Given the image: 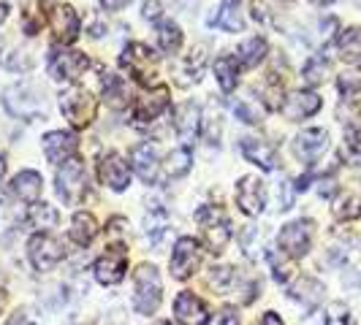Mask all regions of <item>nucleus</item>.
Returning a JSON list of instances; mask_svg holds the SVG:
<instances>
[{
	"label": "nucleus",
	"instance_id": "0eeeda50",
	"mask_svg": "<svg viewBox=\"0 0 361 325\" xmlns=\"http://www.w3.org/2000/svg\"><path fill=\"white\" fill-rule=\"evenodd\" d=\"M277 244L283 255L288 257H302L310 253V244H312V222L310 219H293L288 222L280 236H277Z\"/></svg>",
	"mask_w": 361,
	"mask_h": 325
},
{
	"label": "nucleus",
	"instance_id": "4be33fe9",
	"mask_svg": "<svg viewBox=\"0 0 361 325\" xmlns=\"http://www.w3.org/2000/svg\"><path fill=\"white\" fill-rule=\"evenodd\" d=\"M169 108V90L166 87H158V90L147 92L136 101V108H133V117L142 120V122H152L155 117H161L163 111Z\"/></svg>",
	"mask_w": 361,
	"mask_h": 325
},
{
	"label": "nucleus",
	"instance_id": "de8ad7c7",
	"mask_svg": "<svg viewBox=\"0 0 361 325\" xmlns=\"http://www.w3.org/2000/svg\"><path fill=\"white\" fill-rule=\"evenodd\" d=\"M196 63H204V49H196ZM188 68L196 73V79H199V73H201V65H193V57L188 60Z\"/></svg>",
	"mask_w": 361,
	"mask_h": 325
},
{
	"label": "nucleus",
	"instance_id": "393cba45",
	"mask_svg": "<svg viewBox=\"0 0 361 325\" xmlns=\"http://www.w3.org/2000/svg\"><path fill=\"white\" fill-rule=\"evenodd\" d=\"M73 244H79V247H87L92 238L98 236V222H95V217L90 212H76L71 219V231H68Z\"/></svg>",
	"mask_w": 361,
	"mask_h": 325
},
{
	"label": "nucleus",
	"instance_id": "79ce46f5",
	"mask_svg": "<svg viewBox=\"0 0 361 325\" xmlns=\"http://www.w3.org/2000/svg\"><path fill=\"white\" fill-rule=\"evenodd\" d=\"M290 203H293V190H290V181H283V184H280V209L286 212V209H290Z\"/></svg>",
	"mask_w": 361,
	"mask_h": 325
},
{
	"label": "nucleus",
	"instance_id": "bb28decb",
	"mask_svg": "<svg viewBox=\"0 0 361 325\" xmlns=\"http://www.w3.org/2000/svg\"><path fill=\"white\" fill-rule=\"evenodd\" d=\"M239 8H242V0H223V3H220L217 17L212 19V25L223 27V30H228V33L242 30V17H239Z\"/></svg>",
	"mask_w": 361,
	"mask_h": 325
},
{
	"label": "nucleus",
	"instance_id": "8fccbe9b",
	"mask_svg": "<svg viewBox=\"0 0 361 325\" xmlns=\"http://www.w3.org/2000/svg\"><path fill=\"white\" fill-rule=\"evenodd\" d=\"M3 177H6V158L0 155V184H3Z\"/></svg>",
	"mask_w": 361,
	"mask_h": 325
},
{
	"label": "nucleus",
	"instance_id": "1a4fd4ad",
	"mask_svg": "<svg viewBox=\"0 0 361 325\" xmlns=\"http://www.w3.org/2000/svg\"><path fill=\"white\" fill-rule=\"evenodd\" d=\"M27 257L38 271H49L63 260V244L49 234H36L27 244Z\"/></svg>",
	"mask_w": 361,
	"mask_h": 325
},
{
	"label": "nucleus",
	"instance_id": "a878e982",
	"mask_svg": "<svg viewBox=\"0 0 361 325\" xmlns=\"http://www.w3.org/2000/svg\"><path fill=\"white\" fill-rule=\"evenodd\" d=\"M264 54H267V41L253 36L239 46V52H236V63H239L242 68H255V65L264 60Z\"/></svg>",
	"mask_w": 361,
	"mask_h": 325
},
{
	"label": "nucleus",
	"instance_id": "39448f33",
	"mask_svg": "<svg viewBox=\"0 0 361 325\" xmlns=\"http://www.w3.org/2000/svg\"><path fill=\"white\" fill-rule=\"evenodd\" d=\"M87 190V171L85 162L71 158L68 162H63V168H57V196L66 203H76Z\"/></svg>",
	"mask_w": 361,
	"mask_h": 325
},
{
	"label": "nucleus",
	"instance_id": "e433bc0d",
	"mask_svg": "<svg viewBox=\"0 0 361 325\" xmlns=\"http://www.w3.org/2000/svg\"><path fill=\"white\" fill-rule=\"evenodd\" d=\"M286 257H288V255H286ZM286 257H283V255H277V253H269L271 271H274V279H277L280 285H286V282L290 279V274H293V266H290Z\"/></svg>",
	"mask_w": 361,
	"mask_h": 325
},
{
	"label": "nucleus",
	"instance_id": "ddd939ff",
	"mask_svg": "<svg viewBox=\"0 0 361 325\" xmlns=\"http://www.w3.org/2000/svg\"><path fill=\"white\" fill-rule=\"evenodd\" d=\"M318 108H321V98H318L312 90L290 92L288 98L280 103L283 117L290 120V122H302V120H307V117H312V114H318Z\"/></svg>",
	"mask_w": 361,
	"mask_h": 325
},
{
	"label": "nucleus",
	"instance_id": "473e14b6",
	"mask_svg": "<svg viewBox=\"0 0 361 325\" xmlns=\"http://www.w3.org/2000/svg\"><path fill=\"white\" fill-rule=\"evenodd\" d=\"M190 162H193L190 149H188V146H180V149H174V152L169 155V160H166V174H169V177H182V174L190 171Z\"/></svg>",
	"mask_w": 361,
	"mask_h": 325
},
{
	"label": "nucleus",
	"instance_id": "b1692460",
	"mask_svg": "<svg viewBox=\"0 0 361 325\" xmlns=\"http://www.w3.org/2000/svg\"><path fill=\"white\" fill-rule=\"evenodd\" d=\"M11 190H14V196H17L22 203H30V206H33V203H38V198H41L44 179H41L38 171H19L17 177H14Z\"/></svg>",
	"mask_w": 361,
	"mask_h": 325
},
{
	"label": "nucleus",
	"instance_id": "f03ea898",
	"mask_svg": "<svg viewBox=\"0 0 361 325\" xmlns=\"http://www.w3.org/2000/svg\"><path fill=\"white\" fill-rule=\"evenodd\" d=\"M133 288H136V295H133V307L139 314H152L155 309L161 307V274L155 266H147L142 263L139 269L133 271Z\"/></svg>",
	"mask_w": 361,
	"mask_h": 325
},
{
	"label": "nucleus",
	"instance_id": "a211bd4d",
	"mask_svg": "<svg viewBox=\"0 0 361 325\" xmlns=\"http://www.w3.org/2000/svg\"><path fill=\"white\" fill-rule=\"evenodd\" d=\"M76 136L73 133H63V130H52L44 136V155L49 162H68L76 152Z\"/></svg>",
	"mask_w": 361,
	"mask_h": 325
},
{
	"label": "nucleus",
	"instance_id": "c85d7f7f",
	"mask_svg": "<svg viewBox=\"0 0 361 325\" xmlns=\"http://www.w3.org/2000/svg\"><path fill=\"white\" fill-rule=\"evenodd\" d=\"M236 71H239L236 68V57H231V54H223V57L215 60V76L223 92H231L236 87V82H239Z\"/></svg>",
	"mask_w": 361,
	"mask_h": 325
},
{
	"label": "nucleus",
	"instance_id": "4468645a",
	"mask_svg": "<svg viewBox=\"0 0 361 325\" xmlns=\"http://www.w3.org/2000/svg\"><path fill=\"white\" fill-rule=\"evenodd\" d=\"M174 314L180 325H207L209 323V309L204 307L199 295H193L190 290H182L174 301Z\"/></svg>",
	"mask_w": 361,
	"mask_h": 325
},
{
	"label": "nucleus",
	"instance_id": "ea45409f",
	"mask_svg": "<svg viewBox=\"0 0 361 325\" xmlns=\"http://www.w3.org/2000/svg\"><path fill=\"white\" fill-rule=\"evenodd\" d=\"M340 90L348 98H361V79H350V76H343L340 79Z\"/></svg>",
	"mask_w": 361,
	"mask_h": 325
},
{
	"label": "nucleus",
	"instance_id": "a18cd8bd",
	"mask_svg": "<svg viewBox=\"0 0 361 325\" xmlns=\"http://www.w3.org/2000/svg\"><path fill=\"white\" fill-rule=\"evenodd\" d=\"M130 0H101V6H104V11H120V8H126Z\"/></svg>",
	"mask_w": 361,
	"mask_h": 325
},
{
	"label": "nucleus",
	"instance_id": "9d476101",
	"mask_svg": "<svg viewBox=\"0 0 361 325\" xmlns=\"http://www.w3.org/2000/svg\"><path fill=\"white\" fill-rule=\"evenodd\" d=\"M199 266H201L199 241L190 238V236H182L180 241H177V247H174V253H171V274H174V279L193 276Z\"/></svg>",
	"mask_w": 361,
	"mask_h": 325
},
{
	"label": "nucleus",
	"instance_id": "f8f14e48",
	"mask_svg": "<svg viewBox=\"0 0 361 325\" xmlns=\"http://www.w3.org/2000/svg\"><path fill=\"white\" fill-rule=\"evenodd\" d=\"M236 203L245 215H261L264 206H267V187L258 177H245L236 184Z\"/></svg>",
	"mask_w": 361,
	"mask_h": 325
},
{
	"label": "nucleus",
	"instance_id": "423d86ee",
	"mask_svg": "<svg viewBox=\"0 0 361 325\" xmlns=\"http://www.w3.org/2000/svg\"><path fill=\"white\" fill-rule=\"evenodd\" d=\"M49 76L54 82H76L82 71L87 68V57L82 52H73L66 46H54L49 52Z\"/></svg>",
	"mask_w": 361,
	"mask_h": 325
},
{
	"label": "nucleus",
	"instance_id": "f257e3e1",
	"mask_svg": "<svg viewBox=\"0 0 361 325\" xmlns=\"http://www.w3.org/2000/svg\"><path fill=\"white\" fill-rule=\"evenodd\" d=\"M3 106L11 117L36 120L38 114H44V92L30 82H19L3 92Z\"/></svg>",
	"mask_w": 361,
	"mask_h": 325
},
{
	"label": "nucleus",
	"instance_id": "09e8293b",
	"mask_svg": "<svg viewBox=\"0 0 361 325\" xmlns=\"http://www.w3.org/2000/svg\"><path fill=\"white\" fill-rule=\"evenodd\" d=\"M258 325H283V320H280L274 312H267V314L261 317V323H258Z\"/></svg>",
	"mask_w": 361,
	"mask_h": 325
},
{
	"label": "nucleus",
	"instance_id": "49530a36",
	"mask_svg": "<svg viewBox=\"0 0 361 325\" xmlns=\"http://www.w3.org/2000/svg\"><path fill=\"white\" fill-rule=\"evenodd\" d=\"M8 225H11V215H8V209L0 203V234L8 231Z\"/></svg>",
	"mask_w": 361,
	"mask_h": 325
},
{
	"label": "nucleus",
	"instance_id": "aec40b11",
	"mask_svg": "<svg viewBox=\"0 0 361 325\" xmlns=\"http://www.w3.org/2000/svg\"><path fill=\"white\" fill-rule=\"evenodd\" d=\"M130 165H133V171L139 174V179L147 181V184H152V181L158 179V152H155V146H149V144L133 146V152H130Z\"/></svg>",
	"mask_w": 361,
	"mask_h": 325
},
{
	"label": "nucleus",
	"instance_id": "7c9ffc66",
	"mask_svg": "<svg viewBox=\"0 0 361 325\" xmlns=\"http://www.w3.org/2000/svg\"><path fill=\"white\" fill-rule=\"evenodd\" d=\"M158 41L166 54H174L182 46V30L174 22H161L158 25Z\"/></svg>",
	"mask_w": 361,
	"mask_h": 325
},
{
	"label": "nucleus",
	"instance_id": "2f4dec72",
	"mask_svg": "<svg viewBox=\"0 0 361 325\" xmlns=\"http://www.w3.org/2000/svg\"><path fill=\"white\" fill-rule=\"evenodd\" d=\"M104 98H106L111 106H123V103H128L126 82H123L120 76H114V73H106V79H104Z\"/></svg>",
	"mask_w": 361,
	"mask_h": 325
},
{
	"label": "nucleus",
	"instance_id": "603ef678",
	"mask_svg": "<svg viewBox=\"0 0 361 325\" xmlns=\"http://www.w3.org/2000/svg\"><path fill=\"white\" fill-rule=\"evenodd\" d=\"M312 3H318V6H329V3H334V0H312Z\"/></svg>",
	"mask_w": 361,
	"mask_h": 325
},
{
	"label": "nucleus",
	"instance_id": "5fc2aeb1",
	"mask_svg": "<svg viewBox=\"0 0 361 325\" xmlns=\"http://www.w3.org/2000/svg\"><path fill=\"white\" fill-rule=\"evenodd\" d=\"M356 3H359V8H361V0H356Z\"/></svg>",
	"mask_w": 361,
	"mask_h": 325
},
{
	"label": "nucleus",
	"instance_id": "3c124183",
	"mask_svg": "<svg viewBox=\"0 0 361 325\" xmlns=\"http://www.w3.org/2000/svg\"><path fill=\"white\" fill-rule=\"evenodd\" d=\"M6 17H8V8H6V6H3V3H0V25H3V22H6Z\"/></svg>",
	"mask_w": 361,
	"mask_h": 325
},
{
	"label": "nucleus",
	"instance_id": "cd10ccee",
	"mask_svg": "<svg viewBox=\"0 0 361 325\" xmlns=\"http://www.w3.org/2000/svg\"><path fill=\"white\" fill-rule=\"evenodd\" d=\"M337 52L348 63L361 60V27H348L337 36Z\"/></svg>",
	"mask_w": 361,
	"mask_h": 325
},
{
	"label": "nucleus",
	"instance_id": "2eb2a0df",
	"mask_svg": "<svg viewBox=\"0 0 361 325\" xmlns=\"http://www.w3.org/2000/svg\"><path fill=\"white\" fill-rule=\"evenodd\" d=\"M49 27H52L54 38L66 46V44H73L76 36H79V17H76V11L71 6H52Z\"/></svg>",
	"mask_w": 361,
	"mask_h": 325
},
{
	"label": "nucleus",
	"instance_id": "864d4df0",
	"mask_svg": "<svg viewBox=\"0 0 361 325\" xmlns=\"http://www.w3.org/2000/svg\"><path fill=\"white\" fill-rule=\"evenodd\" d=\"M155 325H171V323H166V320H161V323H155Z\"/></svg>",
	"mask_w": 361,
	"mask_h": 325
},
{
	"label": "nucleus",
	"instance_id": "f3484780",
	"mask_svg": "<svg viewBox=\"0 0 361 325\" xmlns=\"http://www.w3.org/2000/svg\"><path fill=\"white\" fill-rule=\"evenodd\" d=\"M329 146V133L321 130V127H310V130H302L293 141V152L302 158L305 162H315Z\"/></svg>",
	"mask_w": 361,
	"mask_h": 325
},
{
	"label": "nucleus",
	"instance_id": "9b49d317",
	"mask_svg": "<svg viewBox=\"0 0 361 325\" xmlns=\"http://www.w3.org/2000/svg\"><path fill=\"white\" fill-rule=\"evenodd\" d=\"M128 250L126 247H109L106 253L95 260V279L101 285H117L126 276Z\"/></svg>",
	"mask_w": 361,
	"mask_h": 325
},
{
	"label": "nucleus",
	"instance_id": "c03bdc74",
	"mask_svg": "<svg viewBox=\"0 0 361 325\" xmlns=\"http://www.w3.org/2000/svg\"><path fill=\"white\" fill-rule=\"evenodd\" d=\"M220 325H239V317H236V312L231 307L223 309V314H220Z\"/></svg>",
	"mask_w": 361,
	"mask_h": 325
},
{
	"label": "nucleus",
	"instance_id": "412c9836",
	"mask_svg": "<svg viewBox=\"0 0 361 325\" xmlns=\"http://www.w3.org/2000/svg\"><path fill=\"white\" fill-rule=\"evenodd\" d=\"M174 127H177V133H180V139L185 141V146L193 144V141L199 139V130H201L199 106L185 103V106L177 108V114H174Z\"/></svg>",
	"mask_w": 361,
	"mask_h": 325
},
{
	"label": "nucleus",
	"instance_id": "7ed1b4c3",
	"mask_svg": "<svg viewBox=\"0 0 361 325\" xmlns=\"http://www.w3.org/2000/svg\"><path fill=\"white\" fill-rule=\"evenodd\" d=\"M60 111L73 127H87L98 114V103L85 87L71 84L68 90L60 92Z\"/></svg>",
	"mask_w": 361,
	"mask_h": 325
},
{
	"label": "nucleus",
	"instance_id": "6ab92c4d",
	"mask_svg": "<svg viewBox=\"0 0 361 325\" xmlns=\"http://www.w3.org/2000/svg\"><path fill=\"white\" fill-rule=\"evenodd\" d=\"M242 155L250 162H255L264 171H274L277 168V149L264 141V139H242Z\"/></svg>",
	"mask_w": 361,
	"mask_h": 325
},
{
	"label": "nucleus",
	"instance_id": "c9c22d12",
	"mask_svg": "<svg viewBox=\"0 0 361 325\" xmlns=\"http://www.w3.org/2000/svg\"><path fill=\"white\" fill-rule=\"evenodd\" d=\"M361 215V198L359 196H348L334 206V217L337 219H356Z\"/></svg>",
	"mask_w": 361,
	"mask_h": 325
},
{
	"label": "nucleus",
	"instance_id": "dca6fc26",
	"mask_svg": "<svg viewBox=\"0 0 361 325\" xmlns=\"http://www.w3.org/2000/svg\"><path fill=\"white\" fill-rule=\"evenodd\" d=\"M98 177H101L104 184H109L117 193L126 190L128 184H130V171H128L126 160L117 152H109V155L101 158V162H98Z\"/></svg>",
	"mask_w": 361,
	"mask_h": 325
},
{
	"label": "nucleus",
	"instance_id": "6e6552de",
	"mask_svg": "<svg viewBox=\"0 0 361 325\" xmlns=\"http://www.w3.org/2000/svg\"><path fill=\"white\" fill-rule=\"evenodd\" d=\"M123 65L133 73L142 84H149L155 79V68H158V57L155 52L145 46V44H128L123 52Z\"/></svg>",
	"mask_w": 361,
	"mask_h": 325
},
{
	"label": "nucleus",
	"instance_id": "72a5a7b5",
	"mask_svg": "<svg viewBox=\"0 0 361 325\" xmlns=\"http://www.w3.org/2000/svg\"><path fill=\"white\" fill-rule=\"evenodd\" d=\"M326 76H329V63H326V57H321V54L310 57L307 65H305V82L315 87V84H324Z\"/></svg>",
	"mask_w": 361,
	"mask_h": 325
},
{
	"label": "nucleus",
	"instance_id": "4c0bfd02",
	"mask_svg": "<svg viewBox=\"0 0 361 325\" xmlns=\"http://www.w3.org/2000/svg\"><path fill=\"white\" fill-rule=\"evenodd\" d=\"M326 325H350V312L343 301H334L326 309Z\"/></svg>",
	"mask_w": 361,
	"mask_h": 325
},
{
	"label": "nucleus",
	"instance_id": "5701e85b",
	"mask_svg": "<svg viewBox=\"0 0 361 325\" xmlns=\"http://www.w3.org/2000/svg\"><path fill=\"white\" fill-rule=\"evenodd\" d=\"M288 293H290V298L302 301V307L310 309V312L324 301V285H321L315 276H299V279L290 285Z\"/></svg>",
	"mask_w": 361,
	"mask_h": 325
},
{
	"label": "nucleus",
	"instance_id": "a19ab883",
	"mask_svg": "<svg viewBox=\"0 0 361 325\" xmlns=\"http://www.w3.org/2000/svg\"><path fill=\"white\" fill-rule=\"evenodd\" d=\"M161 11H163L161 0H147L142 14H145V19H152V22H155V19H161Z\"/></svg>",
	"mask_w": 361,
	"mask_h": 325
},
{
	"label": "nucleus",
	"instance_id": "c756f323",
	"mask_svg": "<svg viewBox=\"0 0 361 325\" xmlns=\"http://www.w3.org/2000/svg\"><path fill=\"white\" fill-rule=\"evenodd\" d=\"M27 219H30V225L38 228V231H49V228L57 225V209L49 206V203H33Z\"/></svg>",
	"mask_w": 361,
	"mask_h": 325
},
{
	"label": "nucleus",
	"instance_id": "20e7f679",
	"mask_svg": "<svg viewBox=\"0 0 361 325\" xmlns=\"http://www.w3.org/2000/svg\"><path fill=\"white\" fill-rule=\"evenodd\" d=\"M196 219L201 225V234H204V241L209 247V253L220 255L226 250L228 238H231V225H228V217L223 209L217 206H201L196 212Z\"/></svg>",
	"mask_w": 361,
	"mask_h": 325
},
{
	"label": "nucleus",
	"instance_id": "58836bf2",
	"mask_svg": "<svg viewBox=\"0 0 361 325\" xmlns=\"http://www.w3.org/2000/svg\"><path fill=\"white\" fill-rule=\"evenodd\" d=\"M234 279V271L228 269V266H220V269H212V274H209V282L215 285L217 290H226L228 288V282Z\"/></svg>",
	"mask_w": 361,
	"mask_h": 325
},
{
	"label": "nucleus",
	"instance_id": "f704fd0d",
	"mask_svg": "<svg viewBox=\"0 0 361 325\" xmlns=\"http://www.w3.org/2000/svg\"><path fill=\"white\" fill-rule=\"evenodd\" d=\"M236 111V117L242 120V122H247V125H261L264 122V111H261V106L258 103H253V101H239L234 106Z\"/></svg>",
	"mask_w": 361,
	"mask_h": 325
},
{
	"label": "nucleus",
	"instance_id": "37998d69",
	"mask_svg": "<svg viewBox=\"0 0 361 325\" xmlns=\"http://www.w3.org/2000/svg\"><path fill=\"white\" fill-rule=\"evenodd\" d=\"M6 325H33V317H30L25 309H19V312H14V314L8 317V323Z\"/></svg>",
	"mask_w": 361,
	"mask_h": 325
}]
</instances>
